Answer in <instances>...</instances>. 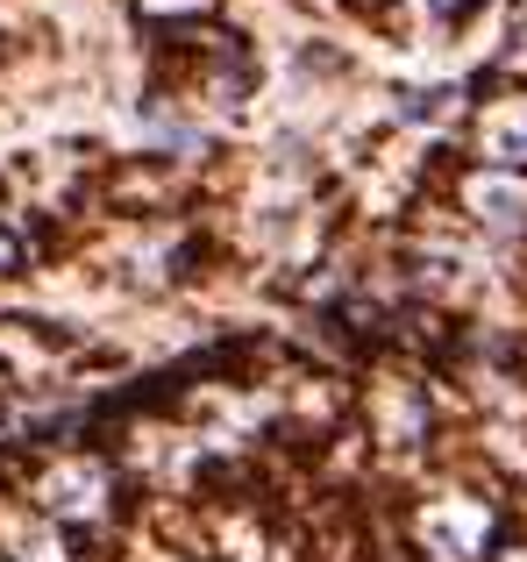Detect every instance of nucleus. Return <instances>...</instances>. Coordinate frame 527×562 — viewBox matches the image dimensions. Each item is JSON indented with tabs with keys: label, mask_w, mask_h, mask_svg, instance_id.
<instances>
[{
	"label": "nucleus",
	"mask_w": 527,
	"mask_h": 562,
	"mask_svg": "<svg viewBox=\"0 0 527 562\" xmlns=\"http://www.w3.org/2000/svg\"><path fill=\"white\" fill-rule=\"evenodd\" d=\"M463 206L500 235H527V179H514V171H478V179H463Z\"/></svg>",
	"instance_id": "obj_3"
},
{
	"label": "nucleus",
	"mask_w": 527,
	"mask_h": 562,
	"mask_svg": "<svg viewBox=\"0 0 527 562\" xmlns=\"http://www.w3.org/2000/svg\"><path fill=\"white\" fill-rule=\"evenodd\" d=\"M143 8H150V14H208L214 0H143Z\"/></svg>",
	"instance_id": "obj_5"
},
{
	"label": "nucleus",
	"mask_w": 527,
	"mask_h": 562,
	"mask_svg": "<svg viewBox=\"0 0 527 562\" xmlns=\"http://www.w3.org/2000/svg\"><path fill=\"white\" fill-rule=\"evenodd\" d=\"M471 8H478V0H428V14H435V22H463Z\"/></svg>",
	"instance_id": "obj_6"
},
{
	"label": "nucleus",
	"mask_w": 527,
	"mask_h": 562,
	"mask_svg": "<svg viewBox=\"0 0 527 562\" xmlns=\"http://www.w3.org/2000/svg\"><path fill=\"white\" fill-rule=\"evenodd\" d=\"M485 157L500 171H514V165H527V93H514V100H500V108L485 114Z\"/></svg>",
	"instance_id": "obj_4"
},
{
	"label": "nucleus",
	"mask_w": 527,
	"mask_h": 562,
	"mask_svg": "<svg viewBox=\"0 0 527 562\" xmlns=\"http://www.w3.org/2000/svg\"><path fill=\"white\" fill-rule=\"evenodd\" d=\"M414 535H421L428 555L471 562V555H485V541H492V506H478V498H428L421 520H414Z\"/></svg>",
	"instance_id": "obj_1"
},
{
	"label": "nucleus",
	"mask_w": 527,
	"mask_h": 562,
	"mask_svg": "<svg viewBox=\"0 0 527 562\" xmlns=\"http://www.w3.org/2000/svg\"><path fill=\"white\" fill-rule=\"evenodd\" d=\"M506 562H527V549H520V555H506Z\"/></svg>",
	"instance_id": "obj_8"
},
{
	"label": "nucleus",
	"mask_w": 527,
	"mask_h": 562,
	"mask_svg": "<svg viewBox=\"0 0 527 562\" xmlns=\"http://www.w3.org/2000/svg\"><path fill=\"white\" fill-rule=\"evenodd\" d=\"M0 562H8V555H0Z\"/></svg>",
	"instance_id": "obj_9"
},
{
	"label": "nucleus",
	"mask_w": 527,
	"mask_h": 562,
	"mask_svg": "<svg viewBox=\"0 0 527 562\" xmlns=\"http://www.w3.org/2000/svg\"><path fill=\"white\" fill-rule=\"evenodd\" d=\"M108 498H114L108 463H86V456H71V463H57L51 477H43V506H51L57 520H71V527L100 520V513H108Z\"/></svg>",
	"instance_id": "obj_2"
},
{
	"label": "nucleus",
	"mask_w": 527,
	"mask_h": 562,
	"mask_svg": "<svg viewBox=\"0 0 527 562\" xmlns=\"http://www.w3.org/2000/svg\"><path fill=\"white\" fill-rule=\"evenodd\" d=\"M8 271H22V243H14V235L0 228V278H8Z\"/></svg>",
	"instance_id": "obj_7"
}]
</instances>
